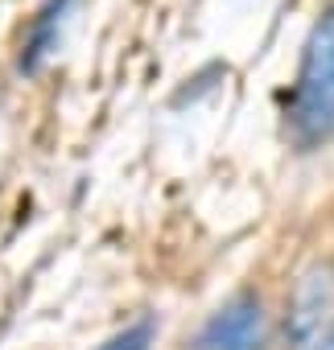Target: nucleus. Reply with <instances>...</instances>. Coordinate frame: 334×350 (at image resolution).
<instances>
[{
    "mask_svg": "<svg viewBox=\"0 0 334 350\" xmlns=\"http://www.w3.org/2000/svg\"><path fill=\"white\" fill-rule=\"evenodd\" d=\"M153 321H136V325H128V329H120L116 338H107L99 350H149V342H153Z\"/></svg>",
    "mask_w": 334,
    "mask_h": 350,
    "instance_id": "obj_4",
    "label": "nucleus"
},
{
    "mask_svg": "<svg viewBox=\"0 0 334 350\" xmlns=\"http://www.w3.org/2000/svg\"><path fill=\"white\" fill-rule=\"evenodd\" d=\"M330 309H334V272H330V268H313V272L301 280L297 297H293V313H289V334H293V342L313 346V342L322 338V317H326Z\"/></svg>",
    "mask_w": 334,
    "mask_h": 350,
    "instance_id": "obj_3",
    "label": "nucleus"
},
{
    "mask_svg": "<svg viewBox=\"0 0 334 350\" xmlns=\"http://www.w3.org/2000/svg\"><path fill=\"white\" fill-rule=\"evenodd\" d=\"M313 350H334V325H330V329H326V334L313 342Z\"/></svg>",
    "mask_w": 334,
    "mask_h": 350,
    "instance_id": "obj_5",
    "label": "nucleus"
},
{
    "mask_svg": "<svg viewBox=\"0 0 334 350\" xmlns=\"http://www.w3.org/2000/svg\"><path fill=\"white\" fill-rule=\"evenodd\" d=\"M194 350H264V305L252 293L227 301L198 329Z\"/></svg>",
    "mask_w": 334,
    "mask_h": 350,
    "instance_id": "obj_2",
    "label": "nucleus"
},
{
    "mask_svg": "<svg viewBox=\"0 0 334 350\" xmlns=\"http://www.w3.org/2000/svg\"><path fill=\"white\" fill-rule=\"evenodd\" d=\"M297 128L305 136H334V13L313 29L297 79Z\"/></svg>",
    "mask_w": 334,
    "mask_h": 350,
    "instance_id": "obj_1",
    "label": "nucleus"
}]
</instances>
